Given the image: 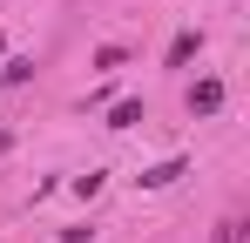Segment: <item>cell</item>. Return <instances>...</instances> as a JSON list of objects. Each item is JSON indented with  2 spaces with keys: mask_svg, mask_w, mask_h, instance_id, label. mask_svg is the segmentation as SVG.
<instances>
[{
  "mask_svg": "<svg viewBox=\"0 0 250 243\" xmlns=\"http://www.w3.org/2000/svg\"><path fill=\"white\" fill-rule=\"evenodd\" d=\"M183 176V156H169V162H156V169H142V189H169Z\"/></svg>",
  "mask_w": 250,
  "mask_h": 243,
  "instance_id": "1",
  "label": "cell"
},
{
  "mask_svg": "<svg viewBox=\"0 0 250 243\" xmlns=\"http://www.w3.org/2000/svg\"><path fill=\"white\" fill-rule=\"evenodd\" d=\"M216 101H223V81H203V88H196V95H189V108H196V115H209V108H216Z\"/></svg>",
  "mask_w": 250,
  "mask_h": 243,
  "instance_id": "2",
  "label": "cell"
},
{
  "mask_svg": "<svg viewBox=\"0 0 250 243\" xmlns=\"http://www.w3.org/2000/svg\"><path fill=\"white\" fill-rule=\"evenodd\" d=\"M142 122V101H115V115H108V128H135Z\"/></svg>",
  "mask_w": 250,
  "mask_h": 243,
  "instance_id": "3",
  "label": "cell"
},
{
  "mask_svg": "<svg viewBox=\"0 0 250 243\" xmlns=\"http://www.w3.org/2000/svg\"><path fill=\"white\" fill-rule=\"evenodd\" d=\"M0 149H7V135H0Z\"/></svg>",
  "mask_w": 250,
  "mask_h": 243,
  "instance_id": "4",
  "label": "cell"
}]
</instances>
